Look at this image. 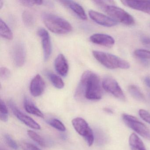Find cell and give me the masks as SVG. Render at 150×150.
Instances as JSON below:
<instances>
[{"label": "cell", "instance_id": "cell-1", "mask_svg": "<svg viewBox=\"0 0 150 150\" xmlns=\"http://www.w3.org/2000/svg\"><path fill=\"white\" fill-rule=\"evenodd\" d=\"M103 91L99 76L90 71L83 73L75 93V97L79 100L86 98L91 100L101 99Z\"/></svg>", "mask_w": 150, "mask_h": 150}, {"label": "cell", "instance_id": "cell-2", "mask_svg": "<svg viewBox=\"0 0 150 150\" xmlns=\"http://www.w3.org/2000/svg\"><path fill=\"white\" fill-rule=\"evenodd\" d=\"M42 16L45 27L55 34L65 35L72 30L71 23L60 16L49 13H43Z\"/></svg>", "mask_w": 150, "mask_h": 150}, {"label": "cell", "instance_id": "cell-3", "mask_svg": "<svg viewBox=\"0 0 150 150\" xmlns=\"http://www.w3.org/2000/svg\"><path fill=\"white\" fill-rule=\"evenodd\" d=\"M93 2L100 8L107 13L110 17L116 21L122 23L126 25H132L135 23L133 17L122 8L112 5H110L107 1H94Z\"/></svg>", "mask_w": 150, "mask_h": 150}, {"label": "cell", "instance_id": "cell-4", "mask_svg": "<svg viewBox=\"0 0 150 150\" xmlns=\"http://www.w3.org/2000/svg\"><path fill=\"white\" fill-rule=\"evenodd\" d=\"M93 54L98 62L108 69H128L130 67L129 63L126 60L110 53L94 50Z\"/></svg>", "mask_w": 150, "mask_h": 150}, {"label": "cell", "instance_id": "cell-5", "mask_svg": "<svg viewBox=\"0 0 150 150\" xmlns=\"http://www.w3.org/2000/svg\"><path fill=\"white\" fill-rule=\"evenodd\" d=\"M124 122L129 128L145 139L150 140V130L137 117L128 114L122 115Z\"/></svg>", "mask_w": 150, "mask_h": 150}, {"label": "cell", "instance_id": "cell-6", "mask_svg": "<svg viewBox=\"0 0 150 150\" xmlns=\"http://www.w3.org/2000/svg\"><path fill=\"white\" fill-rule=\"evenodd\" d=\"M72 124L76 132L84 138L88 146L93 145L94 141L93 132L86 121L81 117H76L73 119Z\"/></svg>", "mask_w": 150, "mask_h": 150}, {"label": "cell", "instance_id": "cell-7", "mask_svg": "<svg viewBox=\"0 0 150 150\" xmlns=\"http://www.w3.org/2000/svg\"><path fill=\"white\" fill-rule=\"evenodd\" d=\"M103 89L117 99L125 100V96L117 81L110 77L104 78L102 81Z\"/></svg>", "mask_w": 150, "mask_h": 150}, {"label": "cell", "instance_id": "cell-8", "mask_svg": "<svg viewBox=\"0 0 150 150\" xmlns=\"http://www.w3.org/2000/svg\"><path fill=\"white\" fill-rule=\"evenodd\" d=\"M8 104L9 108L12 110V112H13L14 115L21 122L32 129H41L40 125L38 124L35 121L31 118L30 117L25 115L21 112L15 104L13 101L10 100L8 101Z\"/></svg>", "mask_w": 150, "mask_h": 150}, {"label": "cell", "instance_id": "cell-9", "mask_svg": "<svg viewBox=\"0 0 150 150\" xmlns=\"http://www.w3.org/2000/svg\"><path fill=\"white\" fill-rule=\"evenodd\" d=\"M37 33L41 38L43 50L44 59L45 61H47L50 57L52 51L50 37L48 31L43 28L38 29Z\"/></svg>", "mask_w": 150, "mask_h": 150}, {"label": "cell", "instance_id": "cell-10", "mask_svg": "<svg viewBox=\"0 0 150 150\" xmlns=\"http://www.w3.org/2000/svg\"><path fill=\"white\" fill-rule=\"evenodd\" d=\"M11 56L13 63L17 67L23 65L26 59V50L23 44L18 42L12 48Z\"/></svg>", "mask_w": 150, "mask_h": 150}, {"label": "cell", "instance_id": "cell-11", "mask_svg": "<svg viewBox=\"0 0 150 150\" xmlns=\"http://www.w3.org/2000/svg\"><path fill=\"white\" fill-rule=\"evenodd\" d=\"M90 18L97 24L106 27H112L117 24V21L110 16H107L99 12L90 10L88 12Z\"/></svg>", "mask_w": 150, "mask_h": 150}, {"label": "cell", "instance_id": "cell-12", "mask_svg": "<svg viewBox=\"0 0 150 150\" xmlns=\"http://www.w3.org/2000/svg\"><path fill=\"white\" fill-rule=\"evenodd\" d=\"M44 80L40 74L36 75L31 80L30 86V93L34 97L40 96L45 89Z\"/></svg>", "mask_w": 150, "mask_h": 150}, {"label": "cell", "instance_id": "cell-13", "mask_svg": "<svg viewBox=\"0 0 150 150\" xmlns=\"http://www.w3.org/2000/svg\"><path fill=\"white\" fill-rule=\"evenodd\" d=\"M64 6L71 10L80 19L83 21L87 19V16L83 8L79 3L73 1L64 0L59 1Z\"/></svg>", "mask_w": 150, "mask_h": 150}, {"label": "cell", "instance_id": "cell-14", "mask_svg": "<svg viewBox=\"0 0 150 150\" xmlns=\"http://www.w3.org/2000/svg\"><path fill=\"white\" fill-rule=\"evenodd\" d=\"M90 40L93 43L107 47L113 46L115 42L113 37L103 34H93L90 36Z\"/></svg>", "mask_w": 150, "mask_h": 150}, {"label": "cell", "instance_id": "cell-15", "mask_svg": "<svg viewBox=\"0 0 150 150\" xmlns=\"http://www.w3.org/2000/svg\"><path fill=\"white\" fill-rule=\"evenodd\" d=\"M121 2L124 6L135 10L141 11L150 14V1H122Z\"/></svg>", "mask_w": 150, "mask_h": 150}, {"label": "cell", "instance_id": "cell-16", "mask_svg": "<svg viewBox=\"0 0 150 150\" xmlns=\"http://www.w3.org/2000/svg\"><path fill=\"white\" fill-rule=\"evenodd\" d=\"M55 70L57 72L63 77L67 75L69 71L68 62L63 54H59L55 59L54 62Z\"/></svg>", "mask_w": 150, "mask_h": 150}, {"label": "cell", "instance_id": "cell-17", "mask_svg": "<svg viewBox=\"0 0 150 150\" xmlns=\"http://www.w3.org/2000/svg\"><path fill=\"white\" fill-rule=\"evenodd\" d=\"M24 107L25 110L29 114L42 118L44 117V115L42 111L35 106L32 100L28 97H26L24 98Z\"/></svg>", "mask_w": 150, "mask_h": 150}, {"label": "cell", "instance_id": "cell-18", "mask_svg": "<svg viewBox=\"0 0 150 150\" xmlns=\"http://www.w3.org/2000/svg\"><path fill=\"white\" fill-rule=\"evenodd\" d=\"M129 145L131 150H146L143 141L134 133L130 136Z\"/></svg>", "mask_w": 150, "mask_h": 150}, {"label": "cell", "instance_id": "cell-19", "mask_svg": "<svg viewBox=\"0 0 150 150\" xmlns=\"http://www.w3.org/2000/svg\"><path fill=\"white\" fill-rule=\"evenodd\" d=\"M0 35L7 40H12L13 37L12 30L1 18L0 19Z\"/></svg>", "mask_w": 150, "mask_h": 150}, {"label": "cell", "instance_id": "cell-20", "mask_svg": "<svg viewBox=\"0 0 150 150\" xmlns=\"http://www.w3.org/2000/svg\"><path fill=\"white\" fill-rule=\"evenodd\" d=\"M46 74L52 85L56 88L61 89L64 87V83L62 79L58 75L49 71L46 72Z\"/></svg>", "mask_w": 150, "mask_h": 150}, {"label": "cell", "instance_id": "cell-21", "mask_svg": "<svg viewBox=\"0 0 150 150\" xmlns=\"http://www.w3.org/2000/svg\"><path fill=\"white\" fill-rule=\"evenodd\" d=\"M128 91L131 95L137 100L144 101L145 98L140 89L135 85H131L128 87Z\"/></svg>", "mask_w": 150, "mask_h": 150}, {"label": "cell", "instance_id": "cell-22", "mask_svg": "<svg viewBox=\"0 0 150 150\" xmlns=\"http://www.w3.org/2000/svg\"><path fill=\"white\" fill-rule=\"evenodd\" d=\"M28 134L32 140H34L39 145L42 147H46L47 146L46 142L44 139L36 132L31 130H28Z\"/></svg>", "mask_w": 150, "mask_h": 150}, {"label": "cell", "instance_id": "cell-23", "mask_svg": "<svg viewBox=\"0 0 150 150\" xmlns=\"http://www.w3.org/2000/svg\"><path fill=\"white\" fill-rule=\"evenodd\" d=\"M22 20L24 24L28 27L34 25L35 19L32 14L28 11H25L22 14Z\"/></svg>", "mask_w": 150, "mask_h": 150}, {"label": "cell", "instance_id": "cell-24", "mask_svg": "<svg viewBox=\"0 0 150 150\" xmlns=\"http://www.w3.org/2000/svg\"><path fill=\"white\" fill-rule=\"evenodd\" d=\"M8 118V112L6 105L5 102L1 100H0V118L4 122H7Z\"/></svg>", "mask_w": 150, "mask_h": 150}, {"label": "cell", "instance_id": "cell-25", "mask_svg": "<svg viewBox=\"0 0 150 150\" xmlns=\"http://www.w3.org/2000/svg\"><path fill=\"white\" fill-rule=\"evenodd\" d=\"M47 122L48 123V124L50 125L53 128L60 131L64 132L66 130V128L64 124L58 119H56V118L50 119L47 121Z\"/></svg>", "mask_w": 150, "mask_h": 150}, {"label": "cell", "instance_id": "cell-26", "mask_svg": "<svg viewBox=\"0 0 150 150\" xmlns=\"http://www.w3.org/2000/svg\"><path fill=\"white\" fill-rule=\"evenodd\" d=\"M135 56L143 59H150V51L147 50L139 49L134 52Z\"/></svg>", "mask_w": 150, "mask_h": 150}, {"label": "cell", "instance_id": "cell-27", "mask_svg": "<svg viewBox=\"0 0 150 150\" xmlns=\"http://www.w3.org/2000/svg\"><path fill=\"white\" fill-rule=\"evenodd\" d=\"M5 139L9 147L15 150H17L19 148L16 141L12 138V137L8 134L5 135Z\"/></svg>", "mask_w": 150, "mask_h": 150}, {"label": "cell", "instance_id": "cell-28", "mask_svg": "<svg viewBox=\"0 0 150 150\" xmlns=\"http://www.w3.org/2000/svg\"><path fill=\"white\" fill-rule=\"evenodd\" d=\"M45 1H21L20 2L23 6L27 7H32L36 5H43Z\"/></svg>", "mask_w": 150, "mask_h": 150}, {"label": "cell", "instance_id": "cell-29", "mask_svg": "<svg viewBox=\"0 0 150 150\" xmlns=\"http://www.w3.org/2000/svg\"><path fill=\"white\" fill-rule=\"evenodd\" d=\"M140 117L144 121L150 124V114L145 110L140 109L139 111Z\"/></svg>", "mask_w": 150, "mask_h": 150}, {"label": "cell", "instance_id": "cell-30", "mask_svg": "<svg viewBox=\"0 0 150 150\" xmlns=\"http://www.w3.org/2000/svg\"><path fill=\"white\" fill-rule=\"evenodd\" d=\"M10 71L6 67H1L0 69V77L3 80L8 79L10 76Z\"/></svg>", "mask_w": 150, "mask_h": 150}, {"label": "cell", "instance_id": "cell-31", "mask_svg": "<svg viewBox=\"0 0 150 150\" xmlns=\"http://www.w3.org/2000/svg\"><path fill=\"white\" fill-rule=\"evenodd\" d=\"M21 145L23 150H41L35 145L28 142H22Z\"/></svg>", "mask_w": 150, "mask_h": 150}, {"label": "cell", "instance_id": "cell-32", "mask_svg": "<svg viewBox=\"0 0 150 150\" xmlns=\"http://www.w3.org/2000/svg\"><path fill=\"white\" fill-rule=\"evenodd\" d=\"M143 44L148 49H150V38L147 37L143 36L141 38Z\"/></svg>", "mask_w": 150, "mask_h": 150}, {"label": "cell", "instance_id": "cell-33", "mask_svg": "<svg viewBox=\"0 0 150 150\" xmlns=\"http://www.w3.org/2000/svg\"><path fill=\"white\" fill-rule=\"evenodd\" d=\"M144 81L146 85L150 88V77H146L144 79Z\"/></svg>", "mask_w": 150, "mask_h": 150}, {"label": "cell", "instance_id": "cell-34", "mask_svg": "<svg viewBox=\"0 0 150 150\" xmlns=\"http://www.w3.org/2000/svg\"><path fill=\"white\" fill-rule=\"evenodd\" d=\"M103 110L104 111L107 112V113H109V114H112L113 113V111L110 109L108 108H105L103 109Z\"/></svg>", "mask_w": 150, "mask_h": 150}, {"label": "cell", "instance_id": "cell-35", "mask_svg": "<svg viewBox=\"0 0 150 150\" xmlns=\"http://www.w3.org/2000/svg\"><path fill=\"white\" fill-rule=\"evenodd\" d=\"M3 1H0V8H1V9L2 8V6H3Z\"/></svg>", "mask_w": 150, "mask_h": 150}, {"label": "cell", "instance_id": "cell-36", "mask_svg": "<svg viewBox=\"0 0 150 150\" xmlns=\"http://www.w3.org/2000/svg\"><path fill=\"white\" fill-rule=\"evenodd\" d=\"M149 98H150V93L149 94Z\"/></svg>", "mask_w": 150, "mask_h": 150}, {"label": "cell", "instance_id": "cell-37", "mask_svg": "<svg viewBox=\"0 0 150 150\" xmlns=\"http://www.w3.org/2000/svg\"><path fill=\"white\" fill-rule=\"evenodd\" d=\"M1 150H4V149H1Z\"/></svg>", "mask_w": 150, "mask_h": 150}]
</instances>
